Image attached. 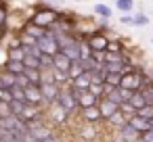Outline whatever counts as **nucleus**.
I'll use <instances>...</instances> for the list:
<instances>
[{"label":"nucleus","mask_w":153,"mask_h":142,"mask_svg":"<svg viewBox=\"0 0 153 142\" xmlns=\"http://www.w3.org/2000/svg\"><path fill=\"white\" fill-rule=\"evenodd\" d=\"M40 117V109L38 107H34V104H23V109H21V115H19V119L25 123V121H32V119H38Z\"/></svg>","instance_id":"obj_14"},{"label":"nucleus","mask_w":153,"mask_h":142,"mask_svg":"<svg viewBox=\"0 0 153 142\" xmlns=\"http://www.w3.org/2000/svg\"><path fill=\"white\" fill-rule=\"evenodd\" d=\"M15 86H19V88H27L30 82H27V77L21 73V75H15Z\"/></svg>","instance_id":"obj_37"},{"label":"nucleus","mask_w":153,"mask_h":142,"mask_svg":"<svg viewBox=\"0 0 153 142\" xmlns=\"http://www.w3.org/2000/svg\"><path fill=\"white\" fill-rule=\"evenodd\" d=\"M138 138H140V136H138L128 123L122 125V127H117V140H120V142H136Z\"/></svg>","instance_id":"obj_10"},{"label":"nucleus","mask_w":153,"mask_h":142,"mask_svg":"<svg viewBox=\"0 0 153 142\" xmlns=\"http://www.w3.org/2000/svg\"><path fill=\"white\" fill-rule=\"evenodd\" d=\"M101 67H103L105 73H117V75H124L126 71H130L128 63H103Z\"/></svg>","instance_id":"obj_12"},{"label":"nucleus","mask_w":153,"mask_h":142,"mask_svg":"<svg viewBox=\"0 0 153 142\" xmlns=\"http://www.w3.org/2000/svg\"><path fill=\"white\" fill-rule=\"evenodd\" d=\"M23 75L27 77L30 84H36V86L40 84V69H27V67H25V69H23Z\"/></svg>","instance_id":"obj_24"},{"label":"nucleus","mask_w":153,"mask_h":142,"mask_svg":"<svg viewBox=\"0 0 153 142\" xmlns=\"http://www.w3.org/2000/svg\"><path fill=\"white\" fill-rule=\"evenodd\" d=\"M97 109H99V113H101V117H105V119H109L115 111H117V104H113L111 100H107L105 96H103V100L97 104Z\"/></svg>","instance_id":"obj_13"},{"label":"nucleus","mask_w":153,"mask_h":142,"mask_svg":"<svg viewBox=\"0 0 153 142\" xmlns=\"http://www.w3.org/2000/svg\"><path fill=\"white\" fill-rule=\"evenodd\" d=\"M80 73H84V67H82V61H71V65H69V71H67V75H69V79H76Z\"/></svg>","instance_id":"obj_22"},{"label":"nucleus","mask_w":153,"mask_h":142,"mask_svg":"<svg viewBox=\"0 0 153 142\" xmlns=\"http://www.w3.org/2000/svg\"><path fill=\"white\" fill-rule=\"evenodd\" d=\"M0 4H2V0H0Z\"/></svg>","instance_id":"obj_43"},{"label":"nucleus","mask_w":153,"mask_h":142,"mask_svg":"<svg viewBox=\"0 0 153 142\" xmlns=\"http://www.w3.org/2000/svg\"><path fill=\"white\" fill-rule=\"evenodd\" d=\"M115 4H117V9H120L122 13H128V11H132V7H134L132 0H115Z\"/></svg>","instance_id":"obj_33"},{"label":"nucleus","mask_w":153,"mask_h":142,"mask_svg":"<svg viewBox=\"0 0 153 142\" xmlns=\"http://www.w3.org/2000/svg\"><path fill=\"white\" fill-rule=\"evenodd\" d=\"M57 13L55 11H51V9H40L32 19H30V23L32 25H36V27H42V29H48L55 21H57Z\"/></svg>","instance_id":"obj_3"},{"label":"nucleus","mask_w":153,"mask_h":142,"mask_svg":"<svg viewBox=\"0 0 153 142\" xmlns=\"http://www.w3.org/2000/svg\"><path fill=\"white\" fill-rule=\"evenodd\" d=\"M128 102H130V107H132L134 111H138V109H143V107L147 104L140 92H132V96H130V100H128Z\"/></svg>","instance_id":"obj_20"},{"label":"nucleus","mask_w":153,"mask_h":142,"mask_svg":"<svg viewBox=\"0 0 153 142\" xmlns=\"http://www.w3.org/2000/svg\"><path fill=\"white\" fill-rule=\"evenodd\" d=\"M9 94H11V100L25 102V98H23V88H19V86H13V88L9 90Z\"/></svg>","instance_id":"obj_30"},{"label":"nucleus","mask_w":153,"mask_h":142,"mask_svg":"<svg viewBox=\"0 0 153 142\" xmlns=\"http://www.w3.org/2000/svg\"><path fill=\"white\" fill-rule=\"evenodd\" d=\"M38 88H40V94H42V100H44V102H57V96H59V90H61V88H59L55 82H51V84L40 82Z\"/></svg>","instance_id":"obj_5"},{"label":"nucleus","mask_w":153,"mask_h":142,"mask_svg":"<svg viewBox=\"0 0 153 142\" xmlns=\"http://www.w3.org/2000/svg\"><path fill=\"white\" fill-rule=\"evenodd\" d=\"M69 61H80V48H78V40L74 42V44H69V46H65L63 50H61Z\"/></svg>","instance_id":"obj_17"},{"label":"nucleus","mask_w":153,"mask_h":142,"mask_svg":"<svg viewBox=\"0 0 153 142\" xmlns=\"http://www.w3.org/2000/svg\"><path fill=\"white\" fill-rule=\"evenodd\" d=\"M23 63H19V61H7L4 63V71L7 73H11V75H21L23 73Z\"/></svg>","instance_id":"obj_18"},{"label":"nucleus","mask_w":153,"mask_h":142,"mask_svg":"<svg viewBox=\"0 0 153 142\" xmlns=\"http://www.w3.org/2000/svg\"><path fill=\"white\" fill-rule=\"evenodd\" d=\"M80 134H82V138H86V140H92V138L97 136V129L92 127V123H84V125L80 127Z\"/></svg>","instance_id":"obj_27"},{"label":"nucleus","mask_w":153,"mask_h":142,"mask_svg":"<svg viewBox=\"0 0 153 142\" xmlns=\"http://www.w3.org/2000/svg\"><path fill=\"white\" fill-rule=\"evenodd\" d=\"M147 84H151V79L138 69H130V71H126L122 77H120V88H124V90H130V92H138V90H143V86H147Z\"/></svg>","instance_id":"obj_1"},{"label":"nucleus","mask_w":153,"mask_h":142,"mask_svg":"<svg viewBox=\"0 0 153 142\" xmlns=\"http://www.w3.org/2000/svg\"><path fill=\"white\" fill-rule=\"evenodd\" d=\"M0 125H2L4 129H9V132H15V134L27 132V129H25V123H23L19 117H15V115H9V117H4V119H0Z\"/></svg>","instance_id":"obj_6"},{"label":"nucleus","mask_w":153,"mask_h":142,"mask_svg":"<svg viewBox=\"0 0 153 142\" xmlns=\"http://www.w3.org/2000/svg\"><path fill=\"white\" fill-rule=\"evenodd\" d=\"M105 52H124V46L117 42V40H113V42H107V48H105Z\"/></svg>","instance_id":"obj_34"},{"label":"nucleus","mask_w":153,"mask_h":142,"mask_svg":"<svg viewBox=\"0 0 153 142\" xmlns=\"http://www.w3.org/2000/svg\"><path fill=\"white\" fill-rule=\"evenodd\" d=\"M107 121H109L111 125H115V127H122V125H126V123H128V119H126V117H124L120 111H115V113H113V115H111Z\"/></svg>","instance_id":"obj_26"},{"label":"nucleus","mask_w":153,"mask_h":142,"mask_svg":"<svg viewBox=\"0 0 153 142\" xmlns=\"http://www.w3.org/2000/svg\"><path fill=\"white\" fill-rule=\"evenodd\" d=\"M130 21H132L134 25H147V23H149V19H147V15H145V13H138V15L130 17Z\"/></svg>","instance_id":"obj_36"},{"label":"nucleus","mask_w":153,"mask_h":142,"mask_svg":"<svg viewBox=\"0 0 153 142\" xmlns=\"http://www.w3.org/2000/svg\"><path fill=\"white\" fill-rule=\"evenodd\" d=\"M140 142H153V129H149V132H145V134H140V138H138Z\"/></svg>","instance_id":"obj_39"},{"label":"nucleus","mask_w":153,"mask_h":142,"mask_svg":"<svg viewBox=\"0 0 153 142\" xmlns=\"http://www.w3.org/2000/svg\"><path fill=\"white\" fill-rule=\"evenodd\" d=\"M128 125L140 136V134H145V132H149V129H153V123H151V119H143V117H136V115H132L130 119H128Z\"/></svg>","instance_id":"obj_8"},{"label":"nucleus","mask_w":153,"mask_h":142,"mask_svg":"<svg viewBox=\"0 0 153 142\" xmlns=\"http://www.w3.org/2000/svg\"><path fill=\"white\" fill-rule=\"evenodd\" d=\"M11 115V109H9V102H0V119H4Z\"/></svg>","instance_id":"obj_38"},{"label":"nucleus","mask_w":153,"mask_h":142,"mask_svg":"<svg viewBox=\"0 0 153 142\" xmlns=\"http://www.w3.org/2000/svg\"><path fill=\"white\" fill-rule=\"evenodd\" d=\"M107 38H105V34H90L88 38H86V44L90 46V50H99V52H105V48H107Z\"/></svg>","instance_id":"obj_9"},{"label":"nucleus","mask_w":153,"mask_h":142,"mask_svg":"<svg viewBox=\"0 0 153 142\" xmlns=\"http://www.w3.org/2000/svg\"><path fill=\"white\" fill-rule=\"evenodd\" d=\"M23 98H25V104H34V107H38L40 102H44L42 94H40V88L36 84H30L27 88H23Z\"/></svg>","instance_id":"obj_7"},{"label":"nucleus","mask_w":153,"mask_h":142,"mask_svg":"<svg viewBox=\"0 0 153 142\" xmlns=\"http://www.w3.org/2000/svg\"><path fill=\"white\" fill-rule=\"evenodd\" d=\"M136 117H143V119H153V104H145L143 109L136 111Z\"/></svg>","instance_id":"obj_31"},{"label":"nucleus","mask_w":153,"mask_h":142,"mask_svg":"<svg viewBox=\"0 0 153 142\" xmlns=\"http://www.w3.org/2000/svg\"><path fill=\"white\" fill-rule=\"evenodd\" d=\"M53 2H61V0H53Z\"/></svg>","instance_id":"obj_42"},{"label":"nucleus","mask_w":153,"mask_h":142,"mask_svg":"<svg viewBox=\"0 0 153 142\" xmlns=\"http://www.w3.org/2000/svg\"><path fill=\"white\" fill-rule=\"evenodd\" d=\"M13 86H15V75L2 71V75H0V88H2V90H11Z\"/></svg>","instance_id":"obj_21"},{"label":"nucleus","mask_w":153,"mask_h":142,"mask_svg":"<svg viewBox=\"0 0 153 142\" xmlns=\"http://www.w3.org/2000/svg\"><path fill=\"white\" fill-rule=\"evenodd\" d=\"M57 104L69 115V113H74L76 109H78V102H76V96L71 94V90L69 88H63V90H59V96H57Z\"/></svg>","instance_id":"obj_4"},{"label":"nucleus","mask_w":153,"mask_h":142,"mask_svg":"<svg viewBox=\"0 0 153 142\" xmlns=\"http://www.w3.org/2000/svg\"><path fill=\"white\" fill-rule=\"evenodd\" d=\"M30 136L36 140V142H44V140H48L51 136H53V132H51V127H46L44 123L40 125V127H36V129H32L30 132Z\"/></svg>","instance_id":"obj_15"},{"label":"nucleus","mask_w":153,"mask_h":142,"mask_svg":"<svg viewBox=\"0 0 153 142\" xmlns=\"http://www.w3.org/2000/svg\"><path fill=\"white\" fill-rule=\"evenodd\" d=\"M82 117H84V123H94V121L101 119V113H99V109H97V104H94V107L82 109Z\"/></svg>","instance_id":"obj_16"},{"label":"nucleus","mask_w":153,"mask_h":142,"mask_svg":"<svg viewBox=\"0 0 153 142\" xmlns=\"http://www.w3.org/2000/svg\"><path fill=\"white\" fill-rule=\"evenodd\" d=\"M44 142H59V140H57L55 136H51V138H48V140H44Z\"/></svg>","instance_id":"obj_41"},{"label":"nucleus","mask_w":153,"mask_h":142,"mask_svg":"<svg viewBox=\"0 0 153 142\" xmlns=\"http://www.w3.org/2000/svg\"><path fill=\"white\" fill-rule=\"evenodd\" d=\"M7 23V9L0 4V25H4Z\"/></svg>","instance_id":"obj_40"},{"label":"nucleus","mask_w":153,"mask_h":142,"mask_svg":"<svg viewBox=\"0 0 153 142\" xmlns=\"http://www.w3.org/2000/svg\"><path fill=\"white\" fill-rule=\"evenodd\" d=\"M69 65H71V61H69L63 52H57V54L53 57V69H55V71L67 73V71H69Z\"/></svg>","instance_id":"obj_11"},{"label":"nucleus","mask_w":153,"mask_h":142,"mask_svg":"<svg viewBox=\"0 0 153 142\" xmlns=\"http://www.w3.org/2000/svg\"><path fill=\"white\" fill-rule=\"evenodd\" d=\"M94 13H97L99 17H105V19H107V17H111V9H109V7H105V4H97V7H94Z\"/></svg>","instance_id":"obj_35"},{"label":"nucleus","mask_w":153,"mask_h":142,"mask_svg":"<svg viewBox=\"0 0 153 142\" xmlns=\"http://www.w3.org/2000/svg\"><path fill=\"white\" fill-rule=\"evenodd\" d=\"M138 92L143 94V98H145L147 104H153V82L147 84V86H143V90H138Z\"/></svg>","instance_id":"obj_28"},{"label":"nucleus","mask_w":153,"mask_h":142,"mask_svg":"<svg viewBox=\"0 0 153 142\" xmlns=\"http://www.w3.org/2000/svg\"><path fill=\"white\" fill-rule=\"evenodd\" d=\"M103 63H128V59L124 57V52H105V61Z\"/></svg>","instance_id":"obj_23"},{"label":"nucleus","mask_w":153,"mask_h":142,"mask_svg":"<svg viewBox=\"0 0 153 142\" xmlns=\"http://www.w3.org/2000/svg\"><path fill=\"white\" fill-rule=\"evenodd\" d=\"M38 63H40V69H53V57H48V54H40Z\"/></svg>","instance_id":"obj_32"},{"label":"nucleus","mask_w":153,"mask_h":142,"mask_svg":"<svg viewBox=\"0 0 153 142\" xmlns=\"http://www.w3.org/2000/svg\"><path fill=\"white\" fill-rule=\"evenodd\" d=\"M27 54V50L23 48V46H13L11 50H9V61H23V57Z\"/></svg>","instance_id":"obj_19"},{"label":"nucleus","mask_w":153,"mask_h":142,"mask_svg":"<svg viewBox=\"0 0 153 142\" xmlns=\"http://www.w3.org/2000/svg\"><path fill=\"white\" fill-rule=\"evenodd\" d=\"M51 104H53V121H55V123H63L67 113H65V111H63L57 102H51Z\"/></svg>","instance_id":"obj_25"},{"label":"nucleus","mask_w":153,"mask_h":142,"mask_svg":"<svg viewBox=\"0 0 153 142\" xmlns=\"http://www.w3.org/2000/svg\"><path fill=\"white\" fill-rule=\"evenodd\" d=\"M120 77H122V75H117V73H107V75H105V86H109V88H120Z\"/></svg>","instance_id":"obj_29"},{"label":"nucleus","mask_w":153,"mask_h":142,"mask_svg":"<svg viewBox=\"0 0 153 142\" xmlns=\"http://www.w3.org/2000/svg\"><path fill=\"white\" fill-rule=\"evenodd\" d=\"M36 48H38L42 54H48V57H55L57 52H61L59 46H57V40H55V36H53V32H48V29H46V34H44L42 38L36 40Z\"/></svg>","instance_id":"obj_2"}]
</instances>
